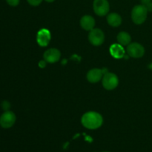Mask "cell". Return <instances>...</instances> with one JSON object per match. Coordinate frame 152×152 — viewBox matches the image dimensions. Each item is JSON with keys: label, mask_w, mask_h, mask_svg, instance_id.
Masks as SVG:
<instances>
[{"label": "cell", "mask_w": 152, "mask_h": 152, "mask_svg": "<svg viewBox=\"0 0 152 152\" xmlns=\"http://www.w3.org/2000/svg\"><path fill=\"white\" fill-rule=\"evenodd\" d=\"M81 123L85 128L88 129H96L100 127L103 123V119L100 114L95 111H88L83 114Z\"/></svg>", "instance_id": "obj_1"}, {"label": "cell", "mask_w": 152, "mask_h": 152, "mask_svg": "<svg viewBox=\"0 0 152 152\" xmlns=\"http://www.w3.org/2000/svg\"><path fill=\"white\" fill-rule=\"evenodd\" d=\"M148 10L143 4H138L134 6L132 11V19L136 25H141L146 20Z\"/></svg>", "instance_id": "obj_2"}, {"label": "cell", "mask_w": 152, "mask_h": 152, "mask_svg": "<svg viewBox=\"0 0 152 152\" xmlns=\"http://www.w3.org/2000/svg\"><path fill=\"white\" fill-rule=\"evenodd\" d=\"M102 86L106 90H114L119 84V79L115 74L105 73L102 77Z\"/></svg>", "instance_id": "obj_3"}, {"label": "cell", "mask_w": 152, "mask_h": 152, "mask_svg": "<svg viewBox=\"0 0 152 152\" xmlns=\"http://www.w3.org/2000/svg\"><path fill=\"white\" fill-rule=\"evenodd\" d=\"M93 9L97 16H104L109 12V2L108 0H94Z\"/></svg>", "instance_id": "obj_4"}, {"label": "cell", "mask_w": 152, "mask_h": 152, "mask_svg": "<svg viewBox=\"0 0 152 152\" xmlns=\"http://www.w3.org/2000/svg\"><path fill=\"white\" fill-rule=\"evenodd\" d=\"M88 40L94 46H99L105 41V34L102 30L99 28H94L88 34Z\"/></svg>", "instance_id": "obj_5"}, {"label": "cell", "mask_w": 152, "mask_h": 152, "mask_svg": "<svg viewBox=\"0 0 152 152\" xmlns=\"http://www.w3.org/2000/svg\"><path fill=\"white\" fill-rule=\"evenodd\" d=\"M127 53L132 58H140L145 53V48L142 45L137 42L130 43L127 46Z\"/></svg>", "instance_id": "obj_6"}, {"label": "cell", "mask_w": 152, "mask_h": 152, "mask_svg": "<svg viewBox=\"0 0 152 152\" xmlns=\"http://www.w3.org/2000/svg\"><path fill=\"white\" fill-rule=\"evenodd\" d=\"M16 115L13 111H5L0 117V126L4 129H9L14 125Z\"/></svg>", "instance_id": "obj_7"}, {"label": "cell", "mask_w": 152, "mask_h": 152, "mask_svg": "<svg viewBox=\"0 0 152 152\" xmlns=\"http://www.w3.org/2000/svg\"><path fill=\"white\" fill-rule=\"evenodd\" d=\"M61 53L58 49L50 48L46 50L43 54L44 59L48 63H55L60 59Z\"/></svg>", "instance_id": "obj_8"}, {"label": "cell", "mask_w": 152, "mask_h": 152, "mask_svg": "<svg viewBox=\"0 0 152 152\" xmlns=\"http://www.w3.org/2000/svg\"><path fill=\"white\" fill-rule=\"evenodd\" d=\"M104 75L102 70L99 68H93L90 70L87 74V80L91 83H96L101 80Z\"/></svg>", "instance_id": "obj_9"}, {"label": "cell", "mask_w": 152, "mask_h": 152, "mask_svg": "<svg viewBox=\"0 0 152 152\" xmlns=\"http://www.w3.org/2000/svg\"><path fill=\"white\" fill-rule=\"evenodd\" d=\"M37 42L40 46L45 47L49 44L50 40V34L48 30L42 29L37 34Z\"/></svg>", "instance_id": "obj_10"}, {"label": "cell", "mask_w": 152, "mask_h": 152, "mask_svg": "<svg viewBox=\"0 0 152 152\" xmlns=\"http://www.w3.org/2000/svg\"><path fill=\"white\" fill-rule=\"evenodd\" d=\"M80 25L86 31H91L94 29L95 26L94 18L90 15L83 16L80 19Z\"/></svg>", "instance_id": "obj_11"}, {"label": "cell", "mask_w": 152, "mask_h": 152, "mask_svg": "<svg viewBox=\"0 0 152 152\" xmlns=\"http://www.w3.org/2000/svg\"><path fill=\"white\" fill-rule=\"evenodd\" d=\"M110 53L115 59H121L125 55V50L121 45L114 44L110 48Z\"/></svg>", "instance_id": "obj_12"}, {"label": "cell", "mask_w": 152, "mask_h": 152, "mask_svg": "<svg viewBox=\"0 0 152 152\" xmlns=\"http://www.w3.org/2000/svg\"><path fill=\"white\" fill-rule=\"evenodd\" d=\"M107 22L111 26L118 27L122 23V17L118 13H111L107 16Z\"/></svg>", "instance_id": "obj_13"}, {"label": "cell", "mask_w": 152, "mask_h": 152, "mask_svg": "<svg viewBox=\"0 0 152 152\" xmlns=\"http://www.w3.org/2000/svg\"><path fill=\"white\" fill-rule=\"evenodd\" d=\"M117 39L119 44L121 45L122 46L129 45L132 41V37H131L130 34L127 32H125V31L119 33Z\"/></svg>", "instance_id": "obj_14"}, {"label": "cell", "mask_w": 152, "mask_h": 152, "mask_svg": "<svg viewBox=\"0 0 152 152\" xmlns=\"http://www.w3.org/2000/svg\"><path fill=\"white\" fill-rule=\"evenodd\" d=\"M27 1L31 6H39L42 3V0H27Z\"/></svg>", "instance_id": "obj_15"}, {"label": "cell", "mask_w": 152, "mask_h": 152, "mask_svg": "<svg viewBox=\"0 0 152 152\" xmlns=\"http://www.w3.org/2000/svg\"><path fill=\"white\" fill-rule=\"evenodd\" d=\"M6 1L9 5L12 6V7H16L19 4L20 0H6Z\"/></svg>", "instance_id": "obj_16"}, {"label": "cell", "mask_w": 152, "mask_h": 152, "mask_svg": "<svg viewBox=\"0 0 152 152\" xmlns=\"http://www.w3.org/2000/svg\"><path fill=\"white\" fill-rule=\"evenodd\" d=\"M1 107H2V108L4 111H9V108L10 107V103L7 101H4L2 102V104H1Z\"/></svg>", "instance_id": "obj_17"}, {"label": "cell", "mask_w": 152, "mask_h": 152, "mask_svg": "<svg viewBox=\"0 0 152 152\" xmlns=\"http://www.w3.org/2000/svg\"><path fill=\"white\" fill-rule=\"evenodd\" d=\"M46 63H47V62L44 59L42 61H40L39 63V65L40 68H45L46 66Z\"/></svg>", "instance_id": "obj_18"}, {"label": "cell", "mask_w": 152, "mask_h": 152, "mask_svg": "<svg viewBox=\"0 0 152 152\" xmlns=\"http://www.w3.org/2000/svg\"><path fill=\"white\" fill-rule=\"evenodd\" d=\"M145 6L146 7L148 11H152V1L151 2L148 3V4H146V5H145Z\"/></svg>", "instance_id": "obj_19"}, {"label": "cell", "mask_w": 152, "mask_h": 152, "mask_svg": "<svg viewBox=\"0 0 152 152\" xmlns=\"http://www.w3.org/2000/svg\"><path fill=\"white\" fill-rule=\"evenodd\" d=\"M151 1L152 0H141V2H142V4H143V5H146L148 3L151 2Z\"/></svg>", "instance_id": "obj_20"}, {"label": "cell", "mask_w": 152, "mask_h": 152, "mask_svg": "<svg viewBox=\"0 0 152 152\" xmlns=\"http://www.w3.org/2000/svg\"><path fill=\"white\" fill-rule=\"evenodd\" d=\"M45 1H47V2H48V3H51V2H53L55 0H45Z\"/></svg>", "instance_id": "obj_21"}, {"label": "cell", "mask_w": 152, "mask_h": 152, "mask_svg": "<svg viewBox=\"0 0 152 152\" xmlns=\"http://www.w3.org/2000/svg\"><path fill=\"white\" fill-rule=\"evenodd\" d=\"M149 68H151V69H152V64H151V65H149Z\"/></svg>", "instance_id": "obj_22"}, {"label": "cell", "mask_w": 152, "mask_h": 152, "mask_svg": "<svg viewBox=\"0 0 152 152\" xmlns=\"http://www.w3.org/2000/svg\"><path fill=\"white\" fill-rule=\"evenodd\" d=\"M105 152H108V151H105Z\"/></svg>", "instance_id": "obj_23"}]
</instances>
